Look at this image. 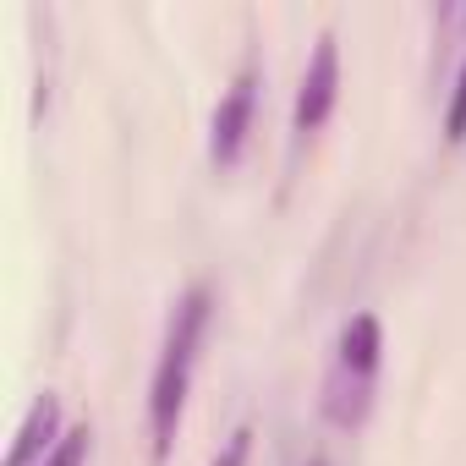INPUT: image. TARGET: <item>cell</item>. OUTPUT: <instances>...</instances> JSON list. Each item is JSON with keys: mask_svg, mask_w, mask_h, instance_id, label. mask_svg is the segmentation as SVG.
<instances>
[{"mask_svg": "<svg viewBox=\"0 0 466 466\" xmlns=\"http://www.w3.org/2000/svg\"><path fill=\"white\" fill-rule=\"evenodd\" d=\"M88 450H94V433L88 428H66V439L45 455V466H88Z\"/></svg>", "mask_w": 466, "mask_h": 466, "instance_id": "7", "label": "cell"}, {"mask_svg": "<svg viewBox=\"0 0 466 466\" xmlns=\"http://www.w3.org/2000/svg\"><path fill=\"white\" fill-rule=\"evenodd\" d=\"M248 455H253V428L242 422V428H230V433H225V444L214 450L208 466H248Z\"/></svg>", "mask_w": 466, "mask_h": 466, "instance_id": "8", "label": "cell"}, {"mask_svg": "<svg viewBox=\"0 0 466 466\" xmlns=\"http://www.w3.org/2000/svg\"><path fill=\"white\" fill-rule=\"evenodd\" d=\"M253 110H258V66H242L230 77V88L219 94L214 116H208V159L219 170H230L248 148V132H253Z\"/></svg>", "mask_w": 466, "mask_h": 466, "instance_id": "4", "label": "cell"}, {"mask_svg": "<svg viewBox=\"0 0 466 466\" xmlns=\"http://www.w3.org/2000/svg\"><path fill=\"white\" fill-rule=\"evenodd\" d=\"M335 99H340V45H335V34H319L313 56H308V72L297 83V110H291L297 143H308L335 116Z\"/></svg>", "mask_w": 466, "mask_h": 466, "instance_id": "3", "label": "cell"}, {"mask_svg": "<svg viewBox=\"0 0 466 466\" xmlns=\"http://www.w3.org/2000/svg\"><path fill=\"white\" fill-rule=\"evenodd\" d=\"M208 319H214V291L203 280L187 286L176 297L170 319H165V340H159V357H154V379H148V466H165L170 450H176Z\"/></svg>", "mask_w": 466, "mask_h": 466, "instance_id": "1", "label": "cell"}, {"mask_svg": "<svg viewBox=\"0 0 466 466\" xmlns=\"http://www.w3.org/2000/svg\"><path fill=\"white\" fill-rule=\"evenodd\" d=\"M379 368H384V324L379 313H351L340 340H335V362L324 379V417L335 428H362L379 395Z\"/></svg>", "mask_w": 466, "mask_h": 466, "instance_id": "2", "label": "cell"}, {"mask_svg": "<svg viewBox=\"0 0 466 466\" xmlns=\"http://www.w3.org/2000/svg\"><path fill=\"white\" fill-rule=\"evenodd\" d=\"M61 439H66V433H61V400L45 390V395L28 406V417H23V428H17V444H12L6 466H45V455H50Z\"/></svg>", "mask_w": 466, "mask_h": 466, "instance_id": "5", "label": "cell"}, {"mask_svg": "<svg viewBox=\"0 0 466 466\" xmlns=\"http://www.w3.org/2000/svg\"><path fill=\"white\" fill-rule=\"evenodd\" d=\"M308 466H329V461H324V455H313V461H308Z\"/></svg>", "mask_w": 466, "mask_h": 466, "instance_id": "9", "label": "cell"}, {"mask_svg": "<svg viewBox=\"0 0 466 466\" xmlns=\"http://www.w3.org/2000/svg\"><path fill=\"white\" fill-rule=\"evenodd\" d=\"M444 137L450 143H466V61L450 83V105H444Z\"/></svg>", "mask_w": 466, "mask_h": 466, "instance_id": "6", "label": "cell"}]
</instances>
